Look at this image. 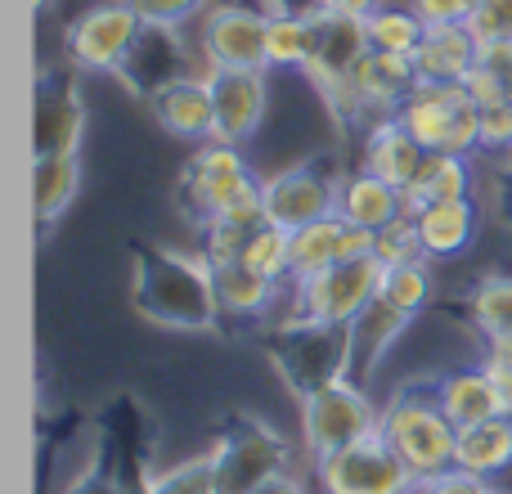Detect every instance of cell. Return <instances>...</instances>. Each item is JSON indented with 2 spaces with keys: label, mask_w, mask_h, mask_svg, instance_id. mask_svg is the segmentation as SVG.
Returning <instances> with one entry per match:
<instances>
[{
  "label": "cell",
  "mask_w": 512,
  "mask_h": 494,
  "mask_svg": "<svg viewBox=\"0 0 512 494\" xmlns=\"http://www.w3.org/2000/svg\"><path fill=\"white\" fill-rule=\"evenodd\" d=\"M131 301L153 328L171 333H207L221 324V301H216L212 261L203 252H153L135 256L131 270Z\"/></svg>",
  "instance_id": "6da1fadb"
},
{
  "label": "cell",
  "mask_w": 512,
  "mask_h": 494,
  "mask_svg": "<svg viewBox=\"0 0 512 494\" xmlns=\"http://www.w3.org/2000/svg\"><path fill=\"white\" fill-rule=\"evenodd\" d=\"M378 432L387 436V445L405 459V468L423 481H436L445 472H454V450H459V427L445 418L441 400L432 391H400L382 405Z\"/></svg>",
  "instance_id": "7a4b0ae2"
},
{
  "label": "cell",
  "mask_w": 512,
  "mask_h": 494,
  "mask_svg": "<svg viewBox=\"0 0 512 494\" xmlns=\"http://www.w3.org/2000/svg\"><path fill=\"white\" fill-rule=\"evenodd\" d=\"M283 382L306 400L310 391L351 378V324H319V319H283L270 342Z\"/></svg>",
  "instance_id": "3957f363"
},
{
  "label": "cell",
  "mask_w": 512,
  "mask_h": 494,
  "mask_svg": "<svg viewBox=\"0 0 512 494\" xmlns=\"http://www.w3.org/2000/svg\"><path fill=\"white\" fill-rule=\"evenodd\" d=\"M378 423H382V409L373 405L369 387L351 378L333 382V387H319L301 400V436H306V450L315 459L373 436Z\"/></svg>",
  "instance_id": "277c9868"
},
{
  "label": "cell",
  "mask_w": 512,
  "mask_h": 494,
  "mask_svg": "<svg viewBox=\"0 0 512 494\" xmlns=\"http://www.w3.org/2000/svg\"><path fill=\"white\" fill-rule=\"evenodd\" d=\"M207 459H212L216 494H256L270 477L288 472V441L270 423L248 418L225 436H216Z\"/></svg>",
  "instance_id": "5b68a950"
},
{
  "label": "cell",
  "mask_w": 512,
  "mask_h": 494,
  "mask_svg": "<svg viewBox=\"0 0 512 494\" xmlns=\"http://www.w3.org/2000/svg\"><path fill=\"white\" fill-rule=\"evenodd\" d=\"M315 477L324 494H414L418 490V477L405 468V459L391 450L382 432L315 459Z\"/></svg>",
  "instance_id": "8992f818"
},
{
  "label": "cell",
  "mask_w": 512,
  "mask_h": 494,
  "mask_svg": "<svg viewBox=\"0 0 512 494\" xmlns=\"http://www.w3.org/2000/svg\"><path fill=\"white\" fill-rule=\"evenodd\" d=\"M382 274L387 265L378 256H360V261H337L324 274L297 283V319H319V324H355L364 310L378 301Z\"/></svg>",
  "instance_id": "52a82bcc"
},
{
  "label": "cell",
  "mask_w": 512,
  "mask_h": 494,
  "mask_svg": "<svg viewBox=\"0 0 512 494\" xmlns=\"http://www.w3.org/2000/svg\"><path fill=\"white\" fill-rule=\"evenodd\" d=\"M337 189H342V176L333 171V162H297V167L261 180L265 221L279 225V230H301L310 221H324V216L337 212Z\"/></svg>",
  "instance_id": "ba28073f"
},
{
  "label": "cell",
  "mask_w": 512,
  "mask_h": 494,
  "mask_svg": "<svg viewBox=\"0 0 512 494\" xmlns=\"http://www.w3.org/2000/svg\"><path fill=\"white\" fill-rule=\"evenodd\" d=\"M140 32H144V18L135 14L131 0L90 5L86 14L68 27V59L86 72H122L126 54L135 50Z\"/></svg>",
  "instance_id": "9c48e42d"
},
{
  "label": "cell",
  "mask_w": 512,
  "mask_h": 494,
  "mask_svg": "<svg viewBox=\"0 0 512 494\" xmlns=\"http://www.w3.org/2000/svg\"><path fill=\"white\" fill-rule=\"evenodd\" d=\"M270 14L248 5H207L198 14V50L207 72L216 68H270L265 59Z\"/></svg>",
  "instance_id": "30bf717a"
},
{
  "label": "cell",
  "mask_w": 512,
  "mask_h": 494,
  "mask_svg": "<svg viewBox=\"0 0 512 494\" xmlns=\"http://www.w3.org/2000/svg\"><path fill=\"white\" fill-rule=\"evenodd\" d=\"M81 135H86V99H81L77 81L63 72H45L36 77L32 95V149L41 153H77Z\"/></svg>",
  "instance_id": "8fae6325"
},
{
  "label": "cell",
  "mask_w": 512,
  "mask_h": 494,
  "mask_svg": "<svg viewBox=\"0 0 512 494\" xmlns=\"http://www.w3.org/2000/svg\"><path fill=\"white\" fill-rule=\"evenodd\" d=\"M315 23V54H310L306 72L328 90V95H342L346 99V77L351 68L369 54V32H364V18H351V14H337V9L319 5L310 14Z\"/></svg>",
  "instance_id": "7c38bea8"
},
{
  "label": "cell",
  "mask_w": 512,
  "mask_h": 494,
  "mask_svg": "<svg viewBox=\"0 0 512 494\" xmlns=\"http://www.w3.org/2000/svg\"><path fill=\"white\" fill-rule=\"evenodd\" d=\"M212 99H216V131L221 144H248L265 122L270 108V86L265 68H216L212 72Z\"/></svg>",
  "instance_id": "4fadbf2b"
},
{
  "label": "cell",
  "mask_w": 512,
  "mask_h": 494,
  "mask_svg": "<svg viewBox=\"0 0 512 494\" xmlns=\"http://www.w3.org/2000/svg\"><path fill=\"white\" fill-rule=\"evenodd\" d=\"M418 86H423V81H418L414 59H405V54L369 50L351 68V77H346V108H373V113L396 117L400 104H405Z\"/></svg>",
  "instance_id": "5bb4252c"
},
{
  "label": "cell",
  "mask_w": 512,
  "mask_h": 494,
  "mask_svg": "<svg viewBox=\"0 0 512 494\" xmlns=\"http://www.w3.org/2000/svg\"><path fill=\"white\" fill-rule=\"evenodd\" d=\"M122 77H126V86H131L135 95H144V99H153L162 86H171V81L189 77L180 27L144 23L140 41H135V50L126 54V63H122Z\"/></svg>",
  "instance_id": "9a60e30c"
},
{
  "label": "cell",
  "mask_w": 512,
  "mask_h": 494,
  "mask_svg": "<svg viewBox=\"0 0 512 494\" xmlns=\"http://www.w3.org/2000/svg\"><path fill=\"white\" fill-rule=\"evenodd\" d=\"M149 108L176 140H212V131H216L212 72H189V77L162 86L149 99Z\"/></svg>",
  "instance_id": "2e32d148"
},
{
  "label": "cell",
  "mask_w": 512,
  "mask_h": 494,
  "mask_svg": "<svg viewBox=\"0 0 512 494\" xmlns=\"http://www.w3.org/2000/svg\"><path fill=\"white\" fill-rule=\"evenodd\" d=\"M468 104L472 99H468V90H463V81H441V86L423 81V86L400 104L396 122L405 126L423 149H445V140H450V131H454V117Z\"/></svg>",
  "instance_id": "e0dca14e"
},
{
  "label": "cell",
  "mask_w": 512,
  "mask_h": 494,
  "mask_svg": "<svg viewBox=\"0 0 512 494\" xmlns=\"http://www.w3.org/2000/svg\"><path fill=\"white\" fill-rule=\"evenodd\" d=\"M423 158H427V149L396 122V117H382V122L364 135V171H373L378 180L396 185L400 194L414 185Z\"/></svg>",
  "instance_id": "ac0fdd59"
},
{
  "label": "cell",
  "mask_w": 512,
  "mask_h": 494,
  "mask_svg": "<svg viewBox=\"0 0 512 494\" xmlns=\"http://www.w3.org/2000/svg\"><path fill=\"white\" fill-rule=\"evenodd\" d=\"M337 216L351 225H364V230H387L391 221L405 216V194L387 180H378L373 171H351L342 176V189H337Z\"/></svg>",
  "instance_id": "d6986e66"
},
{
  "label": "cell",
  "mask_w": 512,
  "mask_h": 494,
  "mask_svg": "<svg viewBox=\"0 0 512 494\" xmlns=\"http://www.w3.org/2000/svg\"><path fill=\"white\" fill-rule=\"evenodd\" d=\"M481 59V45L477 36L468 32V23H450V27H427L423 45L414 54V68H418V81H463Z\"/></svg>",
  "instance_id": "ffe728a7"
},
{
  "label": "cell",
  "mask_w": 512,
  "mask_h": 494,
  "mask_svg": "<svg viewBox=\"0 0 512 494\" xmlns=\"http://www.w3.org/2000/svg\"><path fill=\"white\" fill-rule=\"evenodd\" d=\"M414 216V230H418V243H423V256H459L463 247L477 239V203L472 198H450V203H427L418 207Z\"/></svg>",
  "instance_id": "44dd1931"
},
{
  "label": "cell",
  "mask_w": 512,
  "mask_h": 494,
  "mask_svg": "<svg viewBox=\"0 0 512 494\" xmlns=\"http://www.w3.org/2000/svg\"><path fill=\"white\" fill-rule=\"evenodd\" d=\"M436 400H441L445 418H450L454 427H477V423H490V418H504V400H499L486 364L445 373V378L436 382Z\"/></svg>",
  "instance_id": "7402d4cb"
},
{
  "label": "cell",
  "mask_w": 512,
  "mask_h": 494,
  "mask_svg": "<svg viewBox=\"0 0 512 494\" xmlns=\"http://www.w3.org/2000/svg\"><path fill=\"white\" fill-rule=\"evenodd\" d=\"M81 189V158L77 153H41L32 162V207L41 230H50L63 212L72 207Z\"/></svg>",
  "instance_id": "603a6c76"
},
{
  "label": "cell",
  "mask_w": 512,
  "mask_h": 494,
  "mask_svg": "<svg viewBox=\"0 0 512 494\" xmlns=\"http://www.w3.org/2000/svg\"><path fill=\"white\" fill-rule=\"evenodd\" d=\"M450 198H472V167L468 158L445 149H427L414 185L405 189V216L427 203H450Z\"/></svg>",
  "instance_id": "cb8c5ba5"
},
{
  "label": "cell",
  "mask_w": 512,
  "mask_h": 494,
  "mask_svg": "<svg viewBox=\"0 0 512 494\" xmlns=\"http://www.w3.org/2000/svg\"><path fill=\"white\" fill-rule=\"evenodd\" d=\"M212 283H216V301H221V315H239V319H256L274 306L279 297V283L256 274L243 261H225L212 265Z\"/></svg>",
  "instance_id": "d4e9b609"
},
{
  "label": "cell",
  "mask_w": 512,
  "mask_h": 494,
  "mask_svg": "<svg viewBox=\"0 0 512 494\" xmlns=\"http://www.w3.org/2000/svg\"><path fill=\"white\" fill-rule=\"evenodd\" d=\"M512 459V418H490L477 427H459V450H454V468L472 472V477H495Z\"/></svg>",
  "instance_id": "484cf974"
},
{
  "label": "cell",
  "mask_w": 512,
  "mask_h": 494,
  "mask_svg": "<svg viewBox=\"0 0 512 494\" xmlns=\"http://www.w3.org/2000/svg\"><path fill=\"white\" fill-rule=\"evenodd\" d=\"M405 324L409 319L396 315L391 306H382V301H373V306L351 324V373H360V382L369 378V373L378 369L382 355L396 346V337Z\"/></svg>",
  "instance_id": "4316f807"
},
{
  "label": "cell",
  "mask_w": 512,
  "mask_h": 494,
  "mask_svg": "<svg viewBox=\"0 0 512 494\" xmlns=\"http://www.w3.org/2000/svg\"><path fill=\"white\" fill-rule=\"evenodd\" d=\"M342 234H346V221L337 212L292 230V279L306 283L315 274H324L328 265L342 261Z\"/></svg>",
  "instance_id": "83f0119b"
},
{
  "label": "cell",
  "mask_w": 512,
  "mask_h": 494,
  "mask_svg": "<svg viewBox=\"0 0 512 494\" xmlns=\"http://www.w3.org/2000/svg\"><path fill=\"white\" fill-rule=\"evenodd\" d=\"M364 32H369V50H382V54H405L414 59L418 45L427 36V23L418 18V9H396V5H382L378 14L364 18Z\"/></svg>",
  "instance_id": "f1b7e54d"
},
{
  "label": "cell",
  "mask_w": 512,
  "mask_h": 494,
  "mask_svg": "<svg viewBox=\"0 0 512 494\" xmlns=\"http://www.w3.org/2000/svg\"><path fill=\"white\" fill-rule=\"evenodd\" d=\"M315 54V23L310 14H270V36H265V59L270 68H306Z\"/></svg>",
  "instance_id": "f546056e"
},
{
  "label": "cell",
  "mask_w": 512,
  "mask_h": 494,
  "mask_svg": "<svg viewBox=\"0 0 512 494\" xmlns=\"http://www.w3.org/2000/svg\"><path fill=\"white\" fill-rule=\"evenodd\" d=\"M378 301H382V306H391L396 315L414 319L418 310L432 301V274H427V261L387 265V274H382V288H378Z\"/></svg>",
  "instance_id": "4dcf8cb0"
},
{
  "label": "cell",
  "mask_w": 512,
  "mask_h": 494,
  "mask_svg": "<svg viewBox=\"0 0 512 494\" xmlns=\"http://www.w3.org/2000/svg\"><path fill=\"white\" fill-rule=\"evenodd\" d=\"M472 324L481 328V337H512V274H490L472 292Z\"/></svg>",
  "instance_id": "1f68e13d"
},
{
  "label": "cell",
  "mask_w": 512,
  "mask_h": 494,
  "mask_svg": "<svg viewBox=\"0 0 512 494\" xmlns=\"http://www.w3.org/2000/svg\"><path fill=\"white\" fill-rule=\"evenodd\" d=\"M239 261L252 265L256 274H265V279H274V283L288 279L292 274V230H279V225L261 221L252 230V239L243 247Z\"/></svg>",
  "instance_id": "d6a6232c"
},
{
  "label": "cell",
  "mask_w": 512,
  "mask_h": 494,
  "mask_svg": "<svg viewBox=\"0 0 512 494\" xmlns=\"http://www.w3.org/2000/svg\"><path fill=\"white\" fill-rule=\"evenodd\" d=\"M144 494H216L212 459L198 454V459H185V463H176V468L158 472V477L144 486Z\"/></svg>",
  "instance_id": "836d02e7"
},
{
  "label": "cell",
  "mask_w": 512,
  "mask_h": 494,
  "mask_svg": "<svg viewBox=\"0 0 512 494\" xmlns=\"http://www.w3.org/2000/svg\"><path fill=\"white\" fill-rule=\"evenodd\" d=\"M382 265H409V261H427L423 256V243H418V230H414V216H400L391 221L387 230H378V247H373Z\"/></svg>",
  "instance_id": "e575fe53"
},
{
  "label": "cell",
  "mask_w": 512,
  "mask_h": 494,
  "mask_svg": "<svg viewBox=\"0 0 512 494\" xmlns=\"http://www.w3.org/2000/svg\"><path fill=\"white\" fill-rule=\"evenodd\" d=\"M256 225H239V221H207L203 225V256L212 265H225V261H239L243 247H248Z\"/></svg>",
  "instance_id": "d590c367"
},
{
  "label": "cell",
  "mask_w": 512,
  "mask_h": 494,
  "mask_svg": "<svg viewBox=\"0 0 512 494\" xmlns=\"http://www.w3.org/2000/svg\"><path fill=\"white\" fill-rule=\"evenodd\" d=\"M468 32L477 36V45L512 41V0H481L477 14L468 18Z\"/></svg>",
  "instance_id": "8d00e7d4"
},
{
  "label": "cell",
  "mask_w": 512,
  "mask_h": 494,
  "mask_svg": "<svg viewBox=\"0 0 512 494\" xmlns=\"http://www.w3.org/2000/svg\"><path fill=\"white\" fill-rule=\"evenodd\" d=\"M131 5L144 23H158V27H180L194 14H203V0H131Z\"/></svg>",
  "instance_id": "74e56055"
},
{
  "label": "cell",
  "mask_w": 512,
  "mask_h": 494,
  "mask_svg": "<svg viewBox=\"0 0 512 494\" xmlns=\"http://www.w3.org/2000/svg\"><path fill=\"white\" fill-rule=\"evenodd\" d=\"M481 149H512V99L495 108H481Z\"/></svg>",
  "instance_id": "f35d334b"
},
{
  "label": "cell",
  "mask_w": 512,
  "mask_h": 494,
  "mask_svg": "<svg viewBox=\"0 0 512 494\" xmlns=\"http://www.w3.org/2000/svg\"><path fill=\"white\" fill-rule=\"evenodd\" d=\"M481 0H414L418 18H423L427 27H450V23H468L472 14H477Z\"/></svg>",
  "instance_id": "ab89813d"
},
{
  "label": "cell",
  "mask_w": 512,
  "mask_h": 494,
  "mask_svg": "<svg viewBox=\"0 0 512 494\" xmlns=\"http://www.w3.org/2000/svg\"><path fill=\"white\" fill-rule=\"evenodd\" d=\"M463 90H468V99L477 108H495V104H504L508 99V81L499 77V72H490V68H472L468 77H463Z\"/></svg>",
  "instance_id": "60d3db41"
},
{
  "label": "cell",
  "mask_w": 512,
  "mask_h": 494,
  "mask_svg": "<svg viewBox=\"0 0 512 494\" xmlns=\"http://www.w3.org/2000/svg\"><path fill=\"white\" fill-rule=\"evenodd\" d=\"M418 490L423 494H495L486 477H472V472H459V468L445 472V477H436V481H423Z\"/></svg>",
  "instance_id": "b9f144b4"
},
{
  "label": "cell",
  "mask_w": 512,
  "mask_h": 494,
  "mask_svg": "<svg viewBox=\"0 0 512 494\" xmlns=\"http://www.w3.org/2000/svg\"><path fill=\"white\" fill-rule=\"evenodd\" d=\"M481 68H490V72H499V77L512 86V41H486L481 45Z\"/></svg>",
  "instance_id": "7bdbcfd3"
},
{
  "label": "cell",
  "mask_w": 512,
  "mask_h": 494,
  "mask_svg": "<svg viewBox=\"0 0 512 494\" xmlns=\"http://www.w3.org/2000/svg\"><path fill=\"white\" fill-rule=\"evenodd\" d=\"M486 373H490V382H495V391H499V400H504V414L512 418V364L508 360H495V355H486Z\"/></svg>",
  "instance_id": "ee69618b"
},
{
  "label": "cell",
  "mask_w": 512,
  "mask_h": 494,
  "mask_svg": "<svg viewBox=\"0 0 512 494\" xmlns=\"http://www.w3.org/2000/svg\"><path fill=\"white\" fill-rule=\"evenodd\" d=\"M59 494H117V486L104 477V472H90V477L72 481V486H68V490H59Z\"/></svg>",
  "instance_id": "f6af8a7d"
},
{
  "label": "cell",
  "mask_w": 512,
  "mask_h": 494,
  "mask_svg": "<svg viewBox=\"0 0 512 494\" xmlns=\"http://www.w3.org/2000/svg\"><path fill=\"white\" fill-rule=\"evenodd\" d=\"M319 5L337 9V14H351V18H369L382 9V0H319Z\"/></svg>",
  "instance_id": "bcb514c9"
},
{
  "label": "cell",
  "mask_w": 512,
  "mask_h": 494,
  "mask_svg": "<svg viewBox=\"0 0 512 494\" xmlns=\"http://www.w3.org/2000/svg\"><path fill=\"white\" fill-rule=\"evenodd\" d=\"M256 494H306V486H301L297 472H279V477H270Z\"/></svg>",
  "instance_id": "7dc6e473"
},
{
  "label": "cell",
  "mask_w": 512,
  "mask_h": 494,
  "mask_svg": "<svg viewBox=\"0 0 512 494\" xmlns=\"http://www.w3.org/2000/svg\"><path fill=\"white\" fill-rule=\"evenodd\" d=\"M486 481H490V490H495V494H512V459L495 472V477H486Z\"/></svg>",
  "instance_id": "c3c4849f"
},
{
  "label": "cell",
  "mask_w": 512,
  "mask_h": 494,
  "mask_svg": "<svg viewBox=\"0 0 512 494\" xmlns=\"http://www.w3.org/2000/svg\"><path fill=\"white\" fill-rule=\"evenodd\" d=\"M486 355H495V360H508V364H512V337H490V342H486Z\"/></svg>",
  "instance_id": "681fc988"
},
{
  "label": "cell",
  "mask_w": 512,
  "mask_h": 494,
  "mask_svg": "<svg viewBox=\"0 0 512 494\" xmlns=\"http://www.w3.org/2000/svg\"><path fill=\"white\" fill-rule=\"evenodd\" d=\"M508 99H512V86H508Z\"/></svg>",
  "instance_id": "f907efd6"
}]
</instances>
